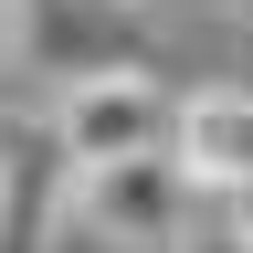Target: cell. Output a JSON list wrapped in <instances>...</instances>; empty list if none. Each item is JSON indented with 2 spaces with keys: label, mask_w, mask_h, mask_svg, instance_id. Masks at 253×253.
<instances>
[{
  "label": "cell",
  "mask_w": 253,
  "mask_h": 253,
  "mask_svg": "<svg viewBox=\"0 0 253 253\" xmlns=\"http://www.w3.org/2000/svg\"><path fill=\"white\" fill-rule=\"evenodd\" d=\"M11 21H21V42L42 53L63 84L74 74H148V42L126 32L116 0H21Z\"/></svg>",
  "instance_id": "4"
},
{
  "label": "cell",
  "mask_w": 253,
  "mask_h": 253,
  "mask_svg": "<svg viewBox=\"0 0 253 253\" xmlns=\"http://www.w3.org/2000/svg\"><path fill=\"white\" fill-rule=\"evenodd\" d=\"M169 253H253V243H243V232H232V211H221V221H201V232H179V243H169Z\"/></svg>",
  "instance_id": "6"
},
{
  "label": "cell",
  "mask_w": 253,
  "mask_h": 253,
  "mask_svg": "<svg viewBox=\"0 0 253 253\" xmlns=\"http://www.w3.org/2000/svg\"><path fill=\"white\" fill-rule=\"evenodd\" d=\"M116 11H137V0H116Z\"/></svg>",
  "instance_id": "9"
},
{
  "label": "cell",
  "mask_w": 253,
  "mask_h": 253,
  "mask_svg": "<svg viewBox=\"0 0 253 253\" xmlns=\"http://www.w3.org/2000/svg\"><path fill=\"white\" fill-rule=\"evenodd\" d=\"M0 53H11V42H0Z\"/></svg>",
  "instance_id": "10"
},
{
  "label": "cell",
  "mask_w": 253,
  "mask_h": 253,
  "mask_svg": "<svg viewBox=\"0 0 253 253\" xmlns=\"http://www.w3.org/2000/svg\"><path fill=\"white\" fill-rule=\"evenodd\" d=\"M169 148V84L158 74H74L53 106V158L63 169H106V158Z\"/></svg>",
  "instance_id": "2"
},
{
  "label": "cell",
  "mask_w": 253,
  "mask_h": 253,
  "mask_svg": "<svg viewBox=\"0 0 253 253\" xmlns=\"http://www.w3.org/2000/svg\"><path fill=\"white\" fill-rule=\"evenodd\" d=\"M190 201H201V190L169 169V148L74 169V190H63V211H74L95 243H116V253H169V243L190 232Z\"/></svg>",
  "instance_id": "1"
},
{
  "label": "cell",
  "mask_w": 253,
  "mask_h": 253,
  "mask_svg": "<svg viewBox=\"0 0 253 253\" xmlns=\"http://www.w3.org/2000/svg\"><path fill=\"white\" fill-rule=\"evenodd\" d=\"M232 232H243V243H253V179H243V190H232Z\"/></svg>",
  "instance_id": "7"
},
{
  "label": "cell",
  "mask_w": 253,
  "mask_h": 253,
  "mask_svg": "<svg viewBox=\"0 0 253 253\" xmlns=\"http://www.w3.org/2000/svg\"><path fill=\"white\" fill-rule=\"evenodd\" d=\"M169 169L190 190H232L253 179V84H201V95H169Z\"/></svg>",
  "instance_id": "3"
},
{
  "label": "cell",
  "mask_w": 253,
  "mask_h": 253,
  "mask_svg": "<svg viewBox=\"0 0 253 253\" xmlns=\"http://www.w3.org/2000/svg\"><path fill=\"white\" fill-rule=\"evenodd\" d=\"M11 11H21V0H0V42H11Z\"/></svg>",
  "instance_id": "8"
},
{
  "label": "cell",
  "mask_w": 253,
  "mask_h": 253,
  "mask_svg": "<svg viewBox=\"0 0 253 253\" xmlns=\"http://www.w3.org/2000/svg\"><path fill=\"white\" fill-rule=\"evenodd\" d=\"M63 190H74V169L53 158V137L0 126V253H53Z\"/></svg>",
  "instance_id": "5"
}]
</instances>
